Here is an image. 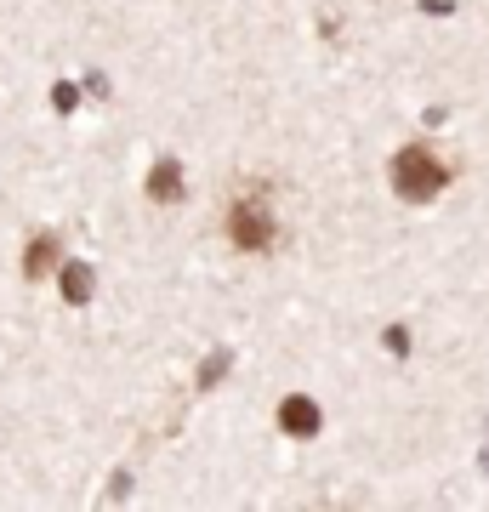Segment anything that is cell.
I'll list each match as a JSON object with an SVG mask.
<instances>
[{
	"mask_svg": "<svg viewBox=\"0 0 489 512\" xmlns=\"http://www.w3.org/2000/svg\"><path fill=\"white\" fill-rule=\"evenodd\" d=\"M444 183H450V165L433 160L427 148H404L399 160H393V188H399L404 200H433Z\"/></svg>",
	"mask_w": 489,
	"mask_h": 512,
	"instance_id": "obj_1",
	"label": "cell"
},
{
	"mask_svg": "<svg viewBox=\"0 0 489 512\" xmlns=\"http://www.w3.org/2000/svg\"><path fill=\"white\" fill-rule=\"evenodd\" d=\"M228 239H234L239 251H268V239H273V217H268V205H234V217H228Z\"/></svg>",
	"mask_w": 489,
	"mask_h": 512,
	"instance_id": "obj_2",
	"label": "cell"
},
{
	"mask_svg": "<svg viewBox=\"0 0 489 512\" xmlns=\"http://www.w3.org/2000/svg\"><path fill=\"white\" fill-rule=\"evenodd\" d=\"M279 421H285L290 439H308L313 427H319V410H313L308 399H285V410H279Z\"/></svg>",
	"mask_w": 489,
	"mask_h": 512,
	"instance_id": "obj_3",
	"label": "cell"
},
{
	"mask_svg": "<svg viewBox=\"0 0 489 512\" xmlns=\"http://www.w3.org/2000/svg\"><path fill=\"white\" fill-rule=\"evenodd\" d=\"M177 188H182L177 160H160L154 165V177H148V194H154V200H177Z\"/></svg>",
	"mask_w": 489,
	"mask_h": 512,
	"instance_id": "obj_4",
	"label": "cell"
},
{
	"mask_svg": "<svg viewBox=\"0 0 489 512\" xmlns=\"http://www.w3.org/2000/svg\"><path fill=\"white\" fill-rule=\"evenodd\" d=\"M52 262H57V239H35V245H29V262H23V274L40 279Z\"/></svg>",
	"mask_w": 489,
	"mask_h": 512,
	"instance_id": "obj_5",
	"label": "cell"
},
{
	"mask_svg": "<svg viewBox=\"0 0 489 512\" xmlns=\"http://www.w3.org/2000/svg\"><path fill=\"white\" fill-rule=\"evenodd\" d=\"M63 296H69V302H86L91 296V268L69 262V268H63Z\"/></svg>",
	"mask_w": 489,
	"mask_h": 512,
	"instance_id": "obj_6",
	"label": "cell"
}]
</instances>
